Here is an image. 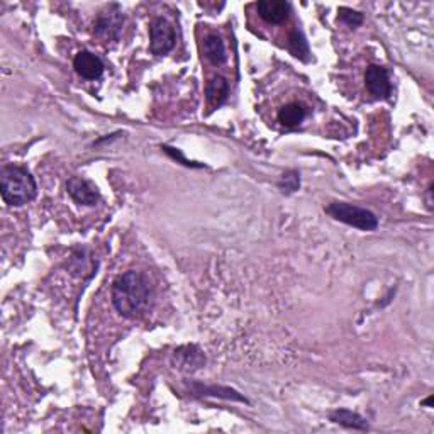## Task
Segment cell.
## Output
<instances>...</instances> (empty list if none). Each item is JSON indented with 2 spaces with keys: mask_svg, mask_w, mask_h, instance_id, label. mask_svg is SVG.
Masks as SVG:
<instances>
[{
  "mask_svg": "<svg viewBox=\"0 0 434 434\" xmlns=\"http://www.w3.org/2000/svg\"><path fill=\"white\" fill-rule=\"evenodd\" d=\"M66 192L80 205H95L101 199L97 187L80 177H72L66 181Z\"/></svg>",
  "mask_w": 434,
  "mask_h": 434,
  "instance_id": "52a82bcc",
  "label": "cell"
},
{
  "mask_svg": "<svg viewBox=\"0 0 434 434\" xmlns=\"http://www.w3.org/2000/svg\"><path fill=\"white\" fill-rule=\"evenodd\" d=\"M73 68L85 80H97L104 73V63L94 53L80 51L73 58Z\"/></svg>",
  "mask_w": 434,
  "mask_h": 434,
  "instance_id": "ba28073f",
  "label": "cell"
},
{
  "mask_svg": "<svg viewBox=\"0 0 434 434\" xmlns=\"http://www.w3.org/2000/svg\"><path fill=\"white\" fill-rule=\"evenodd\" d=\"M175 360L180 370H197L205 363V357L197 346H185L175 351Z\"/></svg>",
  "mask_w": 434,
  "mask_h": 434,
  "instance_id": "8fae6325",
  "label": "cell"
},
{
  "mask_svg": "<svg viewBox=\"0 0 434 434\" xmlns=\"http://www.w3.org/2000/svg\"><path fill=\"white\" fill-rule=\"evenodd\" d=\"M305 112L304 105L297 104V102H290V104H285L282 109L279 110V120L282 126L285 127H297L304 123Z\"/></svg>",
  "mask_w": 434,
  "mask_h": 434,
  "instance_id": "5bb4252c",
  "label": "cell"
},
{
  "mask_svg": "<svg viewBox=\"0 0 434 434\" xmlns=\"http://www.w3.org/2000/svg\"><path fill=\"white\" fill-rule=\"evenodd\" d=\"M279 187L282 188V192H287V194L298 190V187H301V177H298V173L295 170L283 173L282 179L279 181Z\"/></svg>",
  "mask_w": 434,
  "mask_h": 434,
  "instance_id": "ac0fdd59",
  "label": "cell"
},
{
  "mask_svg": "<svg viewBox=\"0 0 434 434\" xmlns=\"http://www.w3.org/2000/svg\"><path fill=\"white\" fill-rule=\"evenodd\" d=\"M289 48L292 55L297 56V58L307 62L309 60V44L305 41V38L302 36V33H298L297 29H294L289 36Z\"/></svg>",
  "mask_w": 434,
  "mask_h": 434,
  "instance_id": "9a60e30c",
  "label": "cell"
},
{
  "mask_svg": "<svg viewBox=\"0 0 434 434\" xmlns=\"http://www.w3.org/2000/svg\"><path fill=\"white\" fill-rule=\"evenodd\" d=\"M177 34L172 23H168L163 17H158L149 26V49L153 55L165 56L175 48Z\"/></svg>",
  "mask_w": 434,
  "mask_h": 434,
  "instance_id": "5b68a950",
  "label": "cell"
},
{
  "mask_svg": "<svg viewBox=\"0 0 434 434\" xmlns=\"http://www.w3.org/2000/svg\"><path fill=\"white\" fill-rule=\"evenodd\" d=\"M326 212L333 219L360 231H375L379 227V217L372 211L348 204V202H331L326 207Z\"/></svg>",
  "mask_w": 434,
  "mask_h": 434,
  "instance_id": "3957f363",
  "label": "cell"
},
{
  "mask_svg": "<svg viewBox=\"0 0 434 434\" xmlns=\"http://www.w3.org/2000/svg\"><path fill=\"white\" fill-rule=\"evenodd\" d=\"M204 56L211 65L219 66L222 63H226L227 55H226V46H224L222 39H220L217 34H209L207 38L204 39Z\"/></svg>",
  "mask_w": 434,
  "mask_h": 434,
  "instance_id": "30bf717a",
  "label": "cell"
},
{
  "mask_svg": "<svg viewBox=\"0 0 434 434\" xmlns=\"http://www.w3.org/2000/svg\"><path fill=\"white\" fill-rule=\"evenodd\" d=\"M256 9L259 17L268 24H282L289 19L290 3L285 0H259Z\"/></svg>",
  "mask_w": 434,
  "mask_h": 434,
  "instance_id": "9c48e42d",
  "label": "cell"
},
{
  "mask_svg": "<svg viewBox=\"0 0 434 434\" xmlns=\"http://www.w3.org/2000/svg\"><path fill=\"white\" fill-rule=\"evenodd\" d=\"M207 101L212 107H220L224 102L227 101V95H229V81L224 77L217 75V77L211 78V81L207 84Z\"/></svg>",
  "mask_w": 434,
  "mask_h": 434,
  "instance_id": "7c38bea8",
  "label": "cell"
},
{
  "mask_svg": "<svg viewBox=\"0 0 434 434\" xmlns=\"http://www.w3.org/2000/svg\"><path fill=\"white\" fill-rule=\"evenodd\" d=\"M110 297L114 307L123 318H140L151 302V285L143 273L129 270L114 280Z\"/></svg>",
  "mask_w": 434,
  "mask_h": 434,
  "instance_id": "6da1fadb",
  "label": "cell"
},
{
  "mask_svg": "<svg viewBox=\"0 0 434 434\" xmlns=\"http://www.w3.org/2000/svg\"><path fill=\"white\" fill-rule=\"evenodd\" d=\"M340 16H337V19L341 21V23L346 24L348 27H351V29H357L358 26H361L363 23V14L357 12V10L353 9H346V7H343V9H340Z\"/></svg>",
  "mask_w": 434,
  "mask_h": 434,
  "instance_id": "e0dca14e",
  "label": "cell"
},
{
  "mask_svg": "<svg viewBox=\"0 0 434 434\" xmlns=\"http://www.w3.org/2000/svg\"><path fill=\"white\" fill-rule=\"evenodd\" d=\"M197 387L201 389V392L204 394V396L224 397V398H231V400H240V402H244V404H248L246 398H244L243 396H240L236 390L227 389V387H202V385H197Z\"/></svg>",
  "mask_w": 434,
  "mask_h": 434,
  "instance_id": "2e32d148",
  "label": "cell"
},
{
  "mask_svg": "<svg viewBox=\"0 0 434 434\" xmlns=\"http://www.w3.org/2000/svg\"><path fill=\"white\" fill-rule=\"evenodd\" d=\"M365 85L370 94L376 99H389L392 94V81L383 66L370 65L365 72Z\"/></svg>",
  "mask_w": 434,
  "mask_h": 434,
  "instance_id": "8992f818",
  "label": "cell"
},
{
  "mask_svg": "<svg viewBox=\"0 0 434 434\" xmlns=\"http://www.w3.org/2000/svg\"><path fill=\"white\" fill-rule=\"evenodd\" d=\"M329 419L333 422H336V424L350 429H357V431H366L368 429V422L360 414L348 411V409H337V411L331 412Z\"/></svg>",
  "mask_w": 434,
  "mask_h": 434,
  "instance_id": "4fadbf2b",
  "label": "cell"
},
{
  "mask_svg": "<svg viewBox=\"0 0 434 434\" xmlns=\"http://www.w3.org/2000/svg\"><path fill=\"white\" fill-rule=\"evenodd\" d=\"M0 194L5 204L21 207L38 195V185L31 172L19 165H5L0 170Z\"/></svg>",
  "mask_w": 434,
  "mask_h": 434,
  "instance_id": "7a4b0ae2",
  "label": "cell"
},
{
  "mask_svg": "<svg viewBox=\"0 0 434 434\" xmlns=\"http://www.w3.org/2000/svg\"><path fill=\"white\" fill-rule=\"evenodd\" d=\"M123 26H124V16L123 10L117 3H112L107 9L102 10L97 16L94 23V33L95 36L102 41L109 42V41H117L123 33Z\"/></svg>",
  "mask_w": 434,
  "mask_h": 434,
  "instance_id": "277c9868",
  "label": "cell"
},
{
  "mask_svg": "<svg viewBox=\"0 0 434 434\" xmlns=\"http://www.w3.org/2000/svg\"><path fill=\"white\" fill-rule=\"evenodd\" d=\"M433 188H434V185L431 183L429 185V188H428V207L429 209H433Z\"/></svg>",
  "mask_w": 434,
  "mask_h": 434,
  "instance_id": "d6986e66",
  "label": "cell"
}]
</instances>
